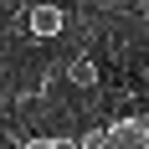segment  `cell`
<instances>
[{
    "mask_svg": "<svg viewBox=\"0 0 149 149\" xmlns=\"http://www.w3.org/2000/svg\"><path fill=\"white\" fill-rule=\"evenodd\" d=\"M26 31L36 36V41H52V36H62L67 31V10L62 5H52V0H36L26 10Z\"/></svg>",
    "mask_w": 149,
    "mask_h": 149,
    "instance_id": "obj_1",
    "label": "cell"
},
{
    "mask_svg": "<svg viewBox=\"0 0 149 149\" xmlns=\"http://www.w3.org/2000/svg\"><path fill=\"white\" fill-rule=\"evenodd\" d=\"M108 149H149V123L144 118H123L108 129Z\"/></svg>",
    "mask_w": 149,
    "mask_h": 149,
    "instance_id": "obj_2",
    "label": "cell"
},
{
    "mask_svg": "<svg viewBox=\"0 0 149 149\" xmlns=\"http://www.w3.org/2000/svg\"><path fill=\"white\" fill-rule=\"evenodd\" d=\"M67 82H72V88H82V93L98 88V62H93L88 52H82V57H72V62H67Z\"/></svg>",
    "mask_w": 149,
    "mask_h": 149,
    "instance_id": "obj_3",
    "label": "cell"
},
{
    "mask_svg": "<svg viewBox=\"0 0 149 149\" xmlns=\"http://www.w3.org/2000/svg\"><path fill=\"white\" fill-rule=\"evenodd\" d=\"M21 149H77V144H72V139H57V134H31Z\"/></svg>",
    "mask_w": 149,
    "mask_h": 149,
    "instance_id": "obj_4",
    "label": "cell"
},
{
    "mask_svg": "<svg viewBox=\"0 0 149 149\" xmlns=\"http://www.w3.org/2000/svg\"><path fill=\"white\" fill-rule=\"evenodd\" d=\"M77 149H108V129H88L77 139Z\"/></svg>",
    "mask_w": 149,
    "mask_h": 149,
    "instance_id": "obj_5",
    "label": "cell"
},
{
    "mask_svg": "<svg viewBox=\"0 0 149 149\" xmlns=\"http://www.w3.org/2000/svg\"><path fill=\"white\" fill-rule=\"evenodd\" d=\"M0 82H5V72H0Z\"/></svg>",
    "mask_w": 149,
    "mask_h": 149,
    "instance_id": "obj_6",
    "label": "cell"
}]
</instances>
